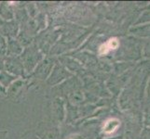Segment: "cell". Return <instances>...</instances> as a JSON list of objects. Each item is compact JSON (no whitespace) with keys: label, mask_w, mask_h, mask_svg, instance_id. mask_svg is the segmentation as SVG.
Returning <instances> with one entry per match:
<instances>
[{"label":"cell","mask_w":150,"mask_h":139,"mask_svg":"<svg viewBox=\"0 0 150 139\" xmlns=\"http://www.w3.org/2000/svg\"><path fill=\"white\" fill-rule=\"evenodd\" d=\"M120 125V122L117 119H110L105 122V126H103V132L105 133H112L117 129Z\"/></svg>","instance_id":"1"},{"label":"cell","mask_w":150,"mask_h":139,"mask_svg":"<svg viewBox=\"0 0 150 139\" xmlns=\"http://www.w3.org/2000/svg\"><path fill=\"white\" fill-rule=\"evenodd\" d=\"M106 46L108 47V49H117L118 47V45H120V42H118V40L117 38H111L107 41V42L105 43Z\"/></svg>","instance_id":"2"},{"label":"cell","mask_w":150,"mask_h":139,"mask_svg":"<svg viewBox=\"0 0 150 139\" xmlns=\"http://www.w3.org/2000/svg\"><path fill=\"white\" fill-rule=\"evenodd\" d=\"M108 52H109V49H108V47L106 46L105 44H103L101 46H100V48H99V54L100 55H105L107 54Z\"/></svg>","instance_id":"3"}]
</instances>
